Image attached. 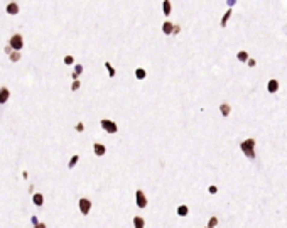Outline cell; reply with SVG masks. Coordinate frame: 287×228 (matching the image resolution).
<instances>
[{
    "label": "cell",
    "mask_w": 287,
    "mask_h": 228,
    "mask_svg": "<svg viewBox=\"0 0 287 228\" xmlns=\"http://www.w3.org/2000/svg\"><path fill=\"white\" fill-rule=\"evenodd\" d=\"M78 88H80V81H78V80H74V81H73V86H71V90L76 91Z\"/></svg>",
    "instance_id": "25"
},
{
    "label": "cell",
    "mask_w": 287,
    "mask_h": 228,
    "mask_svg": "<svg viewBox=\"0 0 287 228\" xmlns=\"http://www.w3.org/2000/svg\"><path fill=\"white\" fill-rule=\"evenodd\" d=\"M105 68H107V71H108V74H110V76H111V78L115 76V69L111 68V64H110V63H105Z\"/></svg>",
    "instance_id": "22"
},
{
    "label": "cell",
    "mask_w": 287,
    "mask_h": 228,
    "mask_svg": "<svg viewBox=\"0 0 287 228\" xmlns=\"http://www.w3.org/2000/svg\"><path fill=\"white\" fill-rule=\"evenodd\" d=\"M135 201H137V206L139 208H145L147 206V198H145V194H144V191H142V189L135 191Z\"/></svg>",
    "instance_id": "5"
},
{
    "label": "cell",
    "mask_w": 287,
    "mask_h": 228,
    "mask_svg": "<svg viewBox=\"0 0 287 228\" xmlns=\"http://www.w3.org/2000/svg\"><path fill=\"white\" fill-rule=\"evenodd\" d=\"M93 151H95V154H96V155H103L105 152H107V149H105V145H103V144H95V145H93Z\"/></svg>",
    "instance_id": "11"
},
{
    "label": "cell",
    "mask_w": 287,
    "mask_h": 228,
    "mask_svg": "<svg viewBox=\"0 0 287 228\" xmlns=\"http://www.w3.org/2000/svg\"><path fill=\"white\" fill-rule=\"evenodd\" d=\"M9 46L14 49V51H20L22 46H24V41H22V36L20 34H14L9 41Z\"/></svg>",
    "instance_id": "2"
},
{
    "label": "cell",
    "mask_w": 287,
    "mask_h": 228,
    "mask_svg": "<svg viewBox=\"0 0 287 228\" xmlns=\"http://www.w3.org/2000/svg\"><path fill=\"white\" fill-rule=\"evenodd\" d=\"M78 159H80L78 155H73V157H71V161L68 162V167H69V169H71V167H74V166H76V162H78Z\"/></svg>",
    "instance_id": "21"
},
{
    "label": "cell",
    "mask_w": 287,
    "mask_h": 228,
    "mask_svg": "<svg viewBox=\"0 0 287 228\" xmlns=\"http://www.w3.org/2000/svg\"><path fill=\"white\" fill-rule=\"evenodd\" d=\"M32 203H34L36 206H42L44 205V196L41 193H36L34 196H32Z\"/></svg>",
    "instance_id": "8"
},
{
    "label": "cell",
    "mask_w": 287,
    "mask_h": 228,
    "mask_svg": "<svg viewBox=\"0 0 287 228\" xmlns=\"http://www.w3.org/2000/svg\"><path fill=\"white\" fill-rule=\"evenodd\" d=\"M208 191H210L211 194H214L216 191H218V188H216V186H210V189H208Z\"/></svg>",
    "instance_id": "27"
},
{
    "label": "cell",
    "mask_w": 287,
    "mask_h": 228,
    "mask_svg": "<svg viewBox=\"0 0 287 228\" xmlns=\"http://www.w3.org/2000/svg\"><path fill=\"white\" fill-rule=\"evenodd\" d=\"M188 213H189V208L186 206V205H181V206L177 208V215L179 216H186Z\"/></svg>",
    "instance_id": "16"
},
{
    "label": "cell",
    "mask_w": 287,
    "mask_h": 228,
    "mask_svg": "<svg viewBox=\"0 0 287 228\" xmlns=\"http://www.w3.org/2000/svg\"><path fill=\"white\" fill-rule=\"evenodd\" d=\"M83 73V66L81 64H76L74 66V73H73V78L74 80H78V76H80V74Z\"/></svg>",
    "instance_id": "19"
},
{
    "label": "cell",
    "mask_w": 287,
    "mask_h": 228,
    "mask_svg": "<svg viewBox=\"0 0 287 228\" xmlns=\"http://www.w3.org/2000/svg\"><path fill=\"white\" fill-rule=\"evenodd\" d=\"M226 4L230 5V7H233V5L236 4V0H226Z\"/></svg>",
    "instance_id": "29"
},
{
    "label": "cell",
    "mask_w": 287,
    "mask_h": 228,
    "mask_svg": "<svg viewBox=\"0 0 287 228\" xmlns=\"http://www.w3.org/2000/svg\"><path fill=\"white\" fill-rule=\"evenodd\" d=\"M267 90H269V93H275V91L279 90V81L277 80H270L269 85H267Z\"/></svg>",
    "instance_id": "9"
},
{
    "label": "cell",
    "mask_w": 287,
    "mask_h": 228,
    "mask_svg": "<svg viewBox=\"0 0 287 228\" xmlns=\"http://www.w3.org/2000/svg\"><path fill=\"white\" fill-rule=\"evenodd\" d=\"M135 76H137L139 80H145V76H147L145 69H142V68H137V69H135Z\"/></svg>",
    "instance_id": "17"
},
{
    "label": "cell",
    "mask_w": 287,
    "mask_h": 228,
    "mask_svg": "<svg viewBox=\"0 0 287 228\" xmlns=\"http://www.w3.org/2000/svg\"><path fill=\"white\" fill-rule=\"evenodd\" d=\"M253 147H255V140H253V139H247V140H243V142L240 144V149L243 151V154L247 155L248 159H253V157H255Z\"/></svg>",
    "instance_id": "1"
},
{
    "label": "cell",
    "mask_w": 287,
    "mask_h": 228,
    "mask_svg": "<svg viewBox=\"0 0 287 228\" xmlns=\"http://www.w3.org/2000/svg\"><path fill=\"white\" fill-rule=\"evenodd\" d=\"M30 221H32V225H37L39 221H37V218H36V216H32V218H30Z\"/></svg>",
    "instance_id": "31"
},
{
    "label": "cell",
    "mask_w": 287,
    "mask_h": 228,
    "mask_svg": "<svg viewBox=\"0 0 287 228\" xmlns=\"http://www.w3.org/2000/svg\"><path fill=\"white\" fill-rule=\"evenodd\" d=\"M172 29H174V24H172V22H164L162 24V32L164 34H172Z\"/></svg>",
    "instance_id": "12"
},
{
    "label": "cell",
    "mask_w": 287,
    "mask_h": 228,
    "mask_svg": "<svg viewBox=\"0 0 287 228\" xmlns=\"http://www.w3.org/2000/svg\"><path fill=\"white\" fill-rule=\"evenodd\" d=\"M10 96V91L9 88H0V103H5Z\"/></svg>",
    "instance_id": "7"
},
{
    "label": "cell",
    "mask_w": 287,
    "mask_h": 228,
    "mask_svg": "<svg viewBox=\"0 0 287 228\" xmlns=\"http://www.w3.org/2000/svg\"><path fill=\"white\" fill-rule=\"evenodd\" d=\"M76 130H78V132H83V130H85V125H83V123H78V125H76Z\"/></svg>",
    "instance_id": "26"
},
{
    "label": "cell",
    "mask_w": 287,
    "mask_h": 228,
    "mask_svg": "<svg viewBox=\"0 0 287 228\" xmlns=\"http://www.w3.org/2000/svg\"><path fill=\"white\" fill-rule=\"evenodd\" d=\"M34 228H46V225H44V223H37V225H34Z\"/></svg>",
    "instance_id": "30"
},
{
    "label": "cell",
    "mask_w": 287,
    "mask_h": 228,
    "mask_svg": "<svg viewBox=\"0 0 287 228\" xmlns=\"http://www.w3.org/2000/svg\"><path fill=\"white\" fill-rule=\"evenodd\" d=\"M133 226L135 228H144L145 226V221L142 216H133Z\"/></svg>",
    "instance_id": "13"
},
{
    "label": "cell",
    "mask_w": 287,
    "mask_h": 228,
    "mask_svg": "<svg viewBox=\"0 0 287 228\" xmlns=\"http://www.w3.org/2000/svg\"><path fill=\"white\" fill-rule=\"evenodd\" d=\"M247 63H248L250 66H255V61H253V59H247Z\"/></svg>",
    "instance_id": "32"
},
{
    "label": "cell",
    "mask_w": 287,
    "mask_h": 228,
    "mask_svg": "<svg viewBox=\"0 0 287 228\" xmlns=\"http://www.w3.org/2000/svg\"><path fill=\"white\" fill-rule=\"evenodd\" d=\"M7 14H9V15H17V14H19V5L15 4V2L9 4V5H7Z\"/></svg>",
    "instance_id": "6"
},
{
    "label": "cell",
    "mask_w": 287,
    "mask_h": 228,
    "mask_svg": "<svg viewBox=\"0 0 287 228\" xmlns=\"http://www.w3.org/2000/svg\"><path fill=\"white\" fill-rule=\"evenodd\" d=\"M100 123H101L103 130H105V132H108V133H117V132H118V127H117V123H115V122H111V120H108V118H103Z\"/></svg>",
    "instance_id": "3"
},
{
    "label": "cell",
    "mask_w": 287,
    "mask_h": 228,
    "mask_svg": "<svg viewBox=\"0 0 287 228\" xmlns=\"http://www.w3.org/2000/svg\"><path fill=\"white\" fill-rule=\"evenodd\" d=\"M232 9H228L226 12H225V15H223V19H221V27H226V24H228V20H230V17H232Z\"/></svg>",
    "instance_id": "15"
},
{
    "label": "cell",
    "mask_w": 287,
    "mask_h": 228,
    "mask_svg": "<svg viewBox=\"0 0 287 228\" xmlns=\"http://www.w3.org/2000/svg\"><path fill=\"white\" fill-rule=\"evenodd\" d=\"M19 59H20V52H19V51H12V52H10V61H12V63H17Z\"/></svg>",
    "instance_id": "20"
},
{
    "label": "cell",
    "mask_w": 287,
    "mask_h": 228,
    "mask_svg": "<svg viewBox=\"0 0 287 228\" xmlns=\"http://www.w3.org/2000/svg\"><path fill=\"white\" fill-rule=\"evenodd\" d=\"M220 112H221L223 117H228V115H230V112H232V108H230V105H228V103H221V105H220Z\"/></svg>",
    "instance_id": "14"
},
{
    "label": "cell",
    "mask_w": 287,
    "mask_h": 228,
    "mask_svg": "<svg viewBox=\"0 0 287 228\" xmlns=\"http://www.w3.org/2000/svg\"><path fill=\"white\" fill-rule=\"evenodd\" d=\"M73 61H74L73 56H66L64 58V64H73Z\"/></svg>",
    "instance_id": "24"
},
{
    "label": "cell",
    "mask_w": 287,
    "mask_h": 228,
    "mask_svg": "<svg viewBox=\"0 0 287 228\" xmlns=\"http://www.w3.org/2000/svg\"><path fill=\"white\" fill-rule=\"evenodd\" d=\"M218 225V218H210V221H208V228H213V226H216Z\"/></svg>",
    "instance_id": "23"
},
{
    "label": "cell",
    "mask_w": 287,
    "mask_h": 228,
    "mask_svg": "<svg viewBox=\"0 0 287 228\" xmlns=\"http://www.w3.org/2000/svg\"><path fill=\"white\" fill-rule=\"evenodd\" d=\"M78 206H80V211H81L83 215H88L91 210V201L86 198H81L80 201H78Z\"/></svg>",
    "instance_id": "4"
},
{
    "label": "cell",
    "mask_w": 287,
    "mask_h": 228,
    "mask_svg": "<svg viewBox=\"0 0 287 228\" xmlns=\"http://www.w3.org/2000/svg\"><path fill=\"white\" fill-rule=\"evenodd\" d=\"M179 26H174V29H172V34H179Z\"/></svg>",
    "instance_id": "28"
},
{
    "label": "cell",
    "mask_w": 287,
    "mask_h": 228,
    "mask_svg": "<svg viewBox=\"0 0 287 228\" xmlns=\"http://www.w3.org/2000/svg\"><path fill=\"white\" fill-rule=\"evenodd\" d=\"M171 10H172L171 0H164V2H162V12H164V15H171Z\"/></svg>",
    "instance_id": "10"
},
{
    "label": "cell",
    "mask_w": 287,
    "mask_h": 228,
    "mask_svg": "<svg viewBox=\"0 0 287 228\" xmlns=\"http://www.w3.org/2000/svg\"><path fill=\"white\" fill-rule=\"evenodd\" d=\"M236 58H238V61H243V63H245V61L248 59V52H247V51H238Z\"/></svg>",
    "instance_id": "18"
}]
</instances>
